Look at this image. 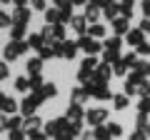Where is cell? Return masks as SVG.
<instances>
[{"label":"cell","instance_id":"cell-1","mask_svg":"<svg viewBox=\"0 0 150 140\" xmlns=\"http://www.w3.org/2000/svg\"><path fill=\"white\" fill-rule=\"evenodd\" d=\"M43 100H45V98H43V93H40V90H35V93H33L30 98H25V100L20 103V113L25 115V118L35 115V108H38V105H40Z\"/></svg>","mask_w":150,"mask_h":140},{"label":"cell","instance_id":"cell-2","mask_svg":"<svg viewBox=\"0 0 150 140\" xmlns=\"http://www.w3.org/2000/svg\"><path fill=\"white\" fill-rule=\"evenodd\" d=\"M95 68H98V60L93 58V55H88V58L83 60V65H80L78 80H80V83H90V78H93V73H95Z\"/></svg>","mask_w":150,"mask_h":140},{"label":"cell","instance_id":"cell-3","mask_svg":"<svg viewBox=\"0 0 150 140\" xmlns=\"http://www.w3.org/2000/svg\"><path fill=\"white\" fill-rule=\"evenodd\" d=\"M68 118H58V120H50L48 125H45V130L43 133L48 135V138H58L60 133H65V130H68Z\"/></svg>","mask_w":150,"mask_h":140},{"label":"cell","instance_id":"cell-4","mask_svg":"<svg viewBox=\"0 0 150 140\" xmlns=\"http://www.w3.org/2000/svg\"><path fill=\"white\" fill-rule=\"evenodd\" d=\"M25 50H28V43H23V40L20 43H13L10 40V43L5 45V50H3V55H5V60H15V58H20Z\"/></svg>","mask_w":150,"mask_h":140},{"label":"cell","instance_id":"cell-5","mask_svg":"<svg viewBox=\"0 0 150 140\" xmlns=\"http://www.w3.org/2000/svg\"><path fill=\"white\" fill-rule=\"evenodd\" d=\"M78 48L85 50L88 55L100 53V43H98V40H93V38H88V35H80V40H78Z\"/></svg>","mask_w":150,"mask_h":140},{"label":"cell","instance_id":"cell-6","mask_svg":"<svg viewBox=\"0 0 150 140\" xmlns=\"http://www.w3.org/2000/svg\"><path fill=\"white\" fill-rule=\"evenodd\" d=\"M105 118H108V110L105 108H95V110H88V113H85V120L90 125H95V128L105 123Z\"/></svg>","mask_w":150,"mask_h":140},{"label":"cell","instance_id":"cell-7","mask_svg":"<svg viewBox=\"0 0 150 140\" xmlns=\"http://www.w3.org/2000/svg\"><path fill=\"white\" fill-rule=\"evenodd\" d=\"M65 118H68V123H73V125H83V118H85V113H83V105H70L68 108V113H65Z\"/></svg>","mask_w":150,"mask_h":140},{"label":"cell","instance_id":"cell-8","mask_svg":"<svg viewBox=\"0 0 150 140\" xmlns=\"http://www.w3.org/2000/svg\"><path fill=\"white\" fill-rule=\"evenodd\" d=\"M28 20H30V10H28V8H15V10L10 13L13 25H28Z\"/></svg>","mask_w":150,"mask_h":140},{"label":"cell","instance_id":"cell-9","mask_svg":"<svg viewBox=\"0 0 150 140\" xmlns=\"http://www.w3.org/2000/svg\"><path fill=\"white\" fill-rule=\"evenodd\" d=\"M40 128H43V123H40V118H35V115L25 118V123H23V133H28V135L40 133Z\"/></svg>","mask_w":150,"mask_h":140},{"label":"cell","instance_id":"cell-10","mask_svg":"<svg viewBox=\"0 0 150 140\" xmlns=\"http://www.w3.org/2000/svg\"><path fill=\"white\" fill-rule=\"evenodd\" d=\"M75 53H78V43H70V40L60 43V58L73 60V58H75Z\"/></svg>","mask_w":150,"mask_h":140},{"label":"cell","instance_id":"cell-11","mask_svg":"<svg viewBox=\"0 0 150 140\" xmlns=\"http://www.w3.org/2000/svg\"><path fill=\"white\" fill-rule=\"evenodd\" d=\"M103 10H105V18H118V10H120V3H115V0H105L103 3Z\"/></svg>","mask_w":150,"mask_h":140},{"label":"cell","instance_id":"cell-12","mask_svg":"<svg viewBox=\"0 0 150 140\" xmlns=\"http://www.w3.org/2000/svg\"><path fill=\"white\" fill-rule=\"evenodd\" d=\"M50 38L53 43H65V25H50Z\"/></svg>","mask_w":150,"mask_h":140},{"label":"cell","instance_id":"cell-13","mask_svg":"<svg viewBox=\"0 0 150 140\" xmlns=\"http://www.w3.org/2000/svg\"><path fill=\"white\" fill-rule=\"evenodd\" d=\"M45 45V38H43V33H33L30 38H28V48H35V50H40Z\"/></svg>","mask_w":150,"mask_h":140},{"label":"cell","instance_id":"cell-14","mask_svg":"<svg viewBox=\"0 0 150 140\" xmlns=\"http://www.w3.org/2000/svg\"><path fill=\"white\" fill-rule=\"evenodd\" d=\"M112 28H115V35H128V18H115Z\"/></svg>","mask_w":150,"mask_h":140},{"label":"cell","instance_id":"cell-15","mask_svg":"<svg viewBox=\"0 0 150 140\" xmlns=\"http://www.w3.org/2000/svg\"><path fill=\"white\" fill-rule=\"evenodd\" d=\"M0 113H5V115H15V113H18V103L13 100V98H5V103H3Z\"/></svg>","mask_w":150,"mask_h":140},{"label":"cell","instance_id":"cell-16","mask_svg":"<svg viewBox=\"0 0 150 140\" xmlns=\"http://www.w3.org/2000/svg\"><path fill=\"white\" fill-rule=\"evenodd\" d=\"M88 98H90V95H88L85 88H75V90H73V103H75V105H83Z\"/></svg>","mask_w":150,"mask_h":140},{"label":"cell","instance_id":"cell-17","mask_svg":"<svg viewBox=\"0 0 150 140\" xmlns=\"http://www.w3.org/2000/svg\"><path fill=\"white\" fill-rule=\"evenodd\" d=\"M23 38H25V25H13V30H10V40H13V43H20Z\"/></svg>","mask_w":150,"mask_h":140},{"label":"cell","instance_id":"cell-18","mask_svg":"<svg viewBox=\"0 0 150 140\" xmlns=\"http://www.w3.org/2000/svg\"><path fill=\"white\" fill-rule=\"evenodd\" d=\"M128 43L135 45V48H138L140 43H145V40H143V33H140V28H138V30H128Z\"/></svg>","mask_w":150,"mask_h":140},{"label":"cell","instance_id":"cell-19","mask_svg":"<svg viewBox=\"0 0 150 140\" xmlns=\"http://www.w3.org/2000/svg\"><path fill=\"white\" fill-rule=\"evenodd\" d=\"M45 23H48V25H58L60 23V10H55V8L45 10Z\"/></svg>","mask_w":150,"mask_h":140},{"label":"cell","instance_id":"cell-20","mask_svg":"<svg viewBox=\"0 0 150 140\" xmlns=\"http://www.w3.org/2000/svg\"><path fill=\"white\" fill-rule=\"evenodd\" d=\"M40 70H43V60L40 58H33L30 63H28V73H30V75H40Z\"/></svg>","mask_w":150,"mask_h":140},{"label":"cell","instance_id":"cell-21","mask_svg":"<svg viewBox=\"0 0 150 140\" xmlns=\"http://www.w3.org/2000/svg\"><path fill=\"white\" fill-rule=\"evenodd\" d=\"M70 25H73L75 33H80V35H85V33H88V28H85V18H73V20H70Z\"/></svg>","mask_w":150,"mask_h":140},{"label":"cell","instance_id":"cell-22","mask_svg":"<svg viewBox=\"0 0 150 140\" xmlns=\"http://www.w3.org/2000/svg\"><path fill=\"white\" fill-rule=\"evenodd\" d=\"M135 73H138L140 78H148V75H150V63H148V60H140V63H135Z\"/></svg>","mask_w":150,"mask_h":140},{"label":"cell","instance_id":"cell-23","mask_svg":"<svg viewBox=\"0 0 150 140\" xmlns=\"http://www.w3.org/2000/svg\"><path fill=\"white\" fill-rule=\"evenodd\" d=\"M40 93H43V98H55L58 95V85H55V83H45V85L40 88Z\"/></svg>","mask_w":150,"mask_h":140},{"label":"cell","instance_id":"cell-24","mask_svg":"<svg viewBox=\"0 0 150 140\" xmlns=\"http://www.w3.org/2000/svg\"><path fill=\"white\" fill-rule=\"evenodd\" d=\"M93 133H95L98 140H112V135H110V130H108V125H98Z\"/></svg>","mask_w":150,"mask_h":140},{"label":"cell","instance_id":"cell-25","mask_svg":"<svg viewBox=\"0 0 150 140\" xmlns=\"http://www.w3.org/2000/svg\"><path fill=\"white\" fill-rule=\"evenodd\" d=\"M23 123H25L23 118H18V115H10V118H8V130H23Z\"/></svg>","mask_w":150,"mask_h":140},{"label":"cell","instance_id":"cell-26","mask_svg":"<svg viewBox=\"0 0 150 140\" xmlns=\"http://www.w3.org/2000/svg\"><path fill=\"white\" fill-rule=\"evenodd\" d=\"M93 98H98V100H110V90H108L105 85H100V88L93 90Z\"/></svg>","mask_w":150,"mask_h":140},{"label":"cell","instance_id":"cell-27","mask_svg":"<svg viewBox=\"0 0 150 140\" xmlns=\"http://www.w3.org/2000/svg\"><path fill=\"white\" fill-rule=\"evenodd\" d=\"M98 18H100V13H98L95 8H90V5H88V8H85V23H93V25H95V23H98Z\"/></svg>","mask_w":150,"mask_h":140},{"label":"cell","instance_id":"cell-28","mask_svg":"<svg viewBox=\"0 0 150 140\" xmlns=\"http://www.w3.org/2000/svg\"><path fill=\"white\" fill-rule=\"evenodd\" d=\"M112 105H115V110H125L128 108V95H115L112 98Z\"/></svg>","mask_w":150,"mask_h":140},{"label":"cell","instance_id":"cell-29","mask_svg":"<svg viewBox=\"0 0 150 140\" xmlns=\"http://www.w3.org/2000/svg\"><path fill=\"white\" fill-rule=\"evenodd\" d=\"M90 35H93V40H100V38H105V28H103L100 23H95V25L90 28Z\"/></svg>","mask_w":150,"mask_h":140},{"label":"cell","instance_id":"cell-30","mask_svg":"<svg viewBox=\"0 0 150 140\" xmlns=\"http://www.w3.org/2000/svg\"><path fill=\"white\" fill-rule=\"evenodd\" d=\"M103 60H105L108 65H110V63L115 65V63L120 60V58H118V50H105V53H103Z\"/></svg>","mask_w":150,"mask_h":140},{"label":"cell","instance_id":"cell-31","mask_svg":"<svg viewBox=\"0 0 150 140\" xmlns=\"http://www.w3.org/2000/svg\"><path fill=\"white\" fill-rule=\"evenodd\" d=\"M112 73H115V75H125V73H128V63H125V60H118V63L112 65Z\"/></svg>","mask_w":150,"mask_h":140},{"label":"cell","instance_id":"cell-32","mask_svg":"<svg viewBox=\"0 0 150 140\" xmlns=\"http://www.w3.org/2000/svg\"><path fill=\"white\" fill-rule=\"evenodd\" d=\"M43 85H45V83H43V78H40V75H30V90H33V93L40 90Z\"/></svg>","mask_w":150,"mask_h":140},{"label":"cell","instance_id":"cell-33","mask_svg":"<svg viewBox=\"0 0 150 140\" xmlns=\"http://www.w3.org/2000/svg\"><path fill=\"white\" fill-rule=\"evenodd\" d=\"M138 110L143 115H150V98H140V103H138Z\"/></svg>","mask_w":150,"mask_h":140},{"label":"cell","instance_id":"cell-34","mask_svg":"<svg viewBox=\"0 0 150 140\" xmlns=\"http://www.w3.org/2000/svg\"><path fill=\"white\" fill-rule=\"evenodd\" d=\"M120 38L118 35H115V38H110V40H105V50H120Z\"/></svg>","mask_w":150,"mask_h":140},{"label":"cell","instance_id":"cell-35","mask_svg":"<svg viewBox=\"0 0 150 140\" xmlns=\"http://www.w3.org/2000/svg\"><path fill=\"white\" fill-rule=\"evenodd\" d=\"M108 130H110L112 138H120V135H123V128H120L118 123H110V125H108Z\"/></svg>","mask_w":150,"mask_h":140},{"label":"cell","instance_id":"cell-36","mask_svg":"<svg viewBox=\"0 0 150 140\" xmlns=\"http://www.w3.org/2000/svg\"><path fill=\"white\" fill-rule=\"evenodd\" d=\"M15 88H18L20 93H25L28 88H30V80H25V78H18V80H15Z\"/></svg>","mask_w":150,"mask_h":140},{"label":"cell","instance_id":"cell-37","mask_svg":"<svg viewBox=\"0 0 150 140\" xmlns=\"http://www.w3.org/2000/svg\"><path fill=\"white\" fill-rule=\"evenodd\" d=\"M135 125H138V130H145V125H148V115L138 113V120H135Z\"/></svg>","mask_w":150,"mask_h":140},{"label":"cell","instance_id":"cell-38","mask_svg":"<svg viewBox=\"0 0 150 140\" xmlns=\"http://www.w3.org/2000/svg\"><path fill=\"white\" fill-rule=\"evenodd\" d=\"M140 33H143V35H150V18H145V20L140 23Z\"/></svg>","mask_w":150,"mask_h":140},{"label":"cell","instance_id":"cell-39","mask_svg":"<svg viewBox=\"0 0 150 140\" xmlns=\"http://www.w3.org/2000/svg\"><path fill=\"white\" fill-rule=\"evenodd\" d=\"M8 25H10V15L0 10V28H8Z\"/></svg>","mask_w":150,"mask_h":140},{"label":"cell","instance_id":"cell-40","mask_svg":"<svg viewBox=\"0 0 150 140\" xmlns=\"http://www.w3.org/2000/svg\"><path fill=\"white\" fill-rule=\"evenodd\" d=\"M148 135H145V130H135V133H130V140H145Z\"/></svg>","mask_w":150,"mask_h":140},{"label":"cell","instance_id":"cell-41","mask_svg":"<svg viewBox=\"0 0 150 140\" xmlns=\"http://www.w3.org/2000/svg\"><path fill=\"white\" fill-rule=\"evenodd\" d=\"M138 53L140 55H150V43H140L138 45Z\"/></svg>","mask_w":150,"mask_h":140},{"label":"cell","instance_id":"cell-42","mask_svg":"<svg viewBox=\"0 0 150 140\" xmlns=\"http://www.w3.org/2000/svg\"><path fill=\"white\" fill-rule=\"evenodd\" d=\"M23 138H25L23 130H10V140H23Z\"/></svg>","mask_w":150,"mask_h":140},{"label":"cell","instance_id":"cell-43","mask_svg":"<svg viewBox=\"0 0 150 140\" xmlns=\"http://www.w3.org/2000/svg\"><path fill=\"white\" fill-rule=\"evenodd\" d=\"M30 5L35 10H45V0H30Z\"/></svg>","mask_w":150,"mask_h":140},{"label":"cell","instance_id":"cell-44","mask_svg":"<svg viewBox=\"0 0 150 140\" xmlns=\"http://www.w3.org/2000/svg\"><path fill=\"white\" fill-rule=\"evenodd\" d=\"M140 10L145 13V18H150V0H145L143 5H140Z\"/></svg>","mask_w":150,"mask_h":140},{"label":"cell","instance_id":"cell-45","mask_svg":"<svg viewBox=\"0 0 150 140\" xmlns=\"http://www.w3.org/2000/svg\"><path fill=\"white\" fill-rule=\"evenodd\" d=\"M125 63H128V65H135V63H138V60H135V53H128V55H125Z\"/></svg>","mask_w":150,"mask_h":140},{"label":"cell","instance_id":"cell-46","mask_svg":"<svg viewBox=\"0 0 150 140\" xmlns=\"http://www.w3.org/2000/svg\"><path fill=\"white\" fill-rule=\"evenodd\" d=\"M5 78H8V65L0 63V80H5Z\"/></svg>","mask_w":150,"mask_h":140},{"label":"cell","instance_id":"cell-47","mask_svg":"<svg viewBox=\"0 0 150 140\" xmlns=\"http://www.w3.org/2000/svg\"><path fill=\"white\" fill-rule=\"evenodd\" d=\"M53 3L60 8V10H63V8H70V0H53Z\"/></svg>","mask_w":150,"mask_h":140},{"label":"cell","instance_id":"cell-48","mask_svg":"<svg viewBox=\"0 0 150 140\" xmlns=\"http://www.w3.org/2000/svg\"><path fill=\"white\" fill-rule=\"evenodd\" d=\"M120 5H123V8H128V10H133V5H135V0H120Z\"/></svg>","mask_w":150,"mask_h":140},{"label":"cell","instance_id":"cell-49","mask_svg":"<svg viewBox=\"0 0 150 140\" xmlns=\"http://www.w3.org/2000/svg\"><path fill=\"white\" fill-rule=\"evenodd\" d=\"M103 3H105V0H88V5H90V8H103Z\"/></svg>","mask_w":150,"mask_h":140},{"label":"cell","instance_id":"cell-50","mask_svg":"<svg viewBox=\"0 0 150 140\" xmlns=\"http://www.w3.org/2000/svg\"><path fill=\"white\" fill-rule=\"evenodd\" d=\"M30 140H48V135L45 133H35V135H30Z\"/></svg>","mask_w":150,"mask_h":140},{"label":"cell","instance_id":"cell-51","mask_svg":"<svg viewBox=\"0 0 150 140\" xmlns=\"http://www.w3.org/2000/svg\"><path fill=\"white\" fill-rule=\"evenodd\" d=\"M55 140H73V135H70V133H60Z\"/></svg>","mask_w":150,"mask_h":140},{"label":"cell","instance_id":"cell-52","mask_svg":"<svg viewBox=\"0 0 150 140\" xmlns=\"http://www.w3.org/2000/svg\"><path fill=\"white\" fill-rule=\"evenodd\" d=\"M83 140H98V138H95V133L90 130V133H83Z\"/></svg>","mask_w":150,"mask_h":140},{"label":"cell","instance_id":"cell-53","mask_svg":"<svg viewBox=\"0 0 150 140\" xmlns=\"http://www.w3.org/2000/svg\"><path fill=\"white\" fill-rule=\"evenodd\" d=\"M5 128H8V120L3 118V115H0V130H5Z\"/></svg>","mask_w":150,"mask_h":140},{"label":"cell","instance_id":"cell-54","mask_svg":"<svg viewBox=\"0 0 150 140\" xmlns=\"http://www.w3.org/2000/svg\"><path fill=\"white\" fill-rule=\"evenodd\" d=\"M88 0H70V5H85Z\"/></svg>","mask_w":150,"mask_h":140},{"label":"cell","instance_id":"cell-55","mask_svg":"<svg viewBox=\"0 0 150 140\" xmlns=\"http://www.w3.org/2000/svg\"><path fill=\"white\" fill-rule=\"evenodd\" d=\"M13 3H15L18 8H25V0H13Z\"/></svg>","mask_w":150,"mask_h":140},{"label":"cell","instance_id":"cell-56","mask_svg":"<svg viewBox=\"0 0 150 140\" xmlns=\"http://www.w3.org/2000/svg\"><path fill=\"white\" fill-rule=\"evenodd\" d=\"M145 135H148V138H150V123L145 125Z\"/></svg>","mask_w":150,"mask_h":140},{"label":"cell","instance_id":"cell-57","mask_svg":"<svg viewBox=\"0 0 150 140\" xmlns=\"http://www.w3.org/2000/svg\"><path fill=\"white\" fill-rule=\"evenodd\" d=\"M3 103H5V95H3V93H0V108H3Z\"/></svg>","mask_w":150,"mask_h":140},{"label":"cell","instance_id":"cell-58","mask_svg":"<svg viewBox=\"0 0 150 140\" xmlns=\"http://www.w3.org/2000/svg\"><path fill=\"white\" fill-rule=\"evenodd\" d=\"M0 3H10V0H0Z\"/></svg>","mask_w":150,"mask_h":140}]
</instances>
